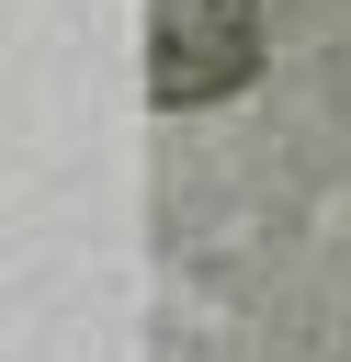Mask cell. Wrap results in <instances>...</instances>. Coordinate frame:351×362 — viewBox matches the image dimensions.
Listing matches in <instances>:
<instances>
[{
  "mask_svg": "<svg viewBox=\"0 0 351 362\" xmlns=\"http://www.w3.org/2000/svg\"><path fill=\"white\" fill-rule=\"evenodd\" d=\"M159 23V102H226L260 57V0H147Z\"/></svg>",
  "mask_w": 351,
  "mask_h": 362,
  "instance_id": "obj_1",
  "label": "cell"
}]
</instances>
